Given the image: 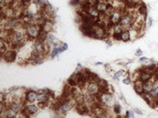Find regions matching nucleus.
Segmentation results:
<instances>
[{"label": "nucleus", "mask_w": 158, "mask_h": 118, "mask_svg": "<svg viewBox=\"0 0 158 118\" xmlns=\"http://www.w3.org/2000/svg\"><path fill=\"white\" fill-rule=\"evenodd\" d=\"M121 41L122 42H129L130 41V31L129 30H124L121 33Z\"/></svg>", "instance_id": "obj_16"}, {"label": "nucleus", "mask_w": 158, "mask_h": 118, "mask_svg": "<svg viewBox=\"0 0 158 118\" xmlns=\"http://www.w3.org/2000/svg\"><path fill=\"white\" fill-rule=\"evenodd\" d=\"M62 47L64 48V50H65V51H66V50H68V48H69L68 44L66 43H62Z\"/></svg>", "instance_id": "obj_29"}, {"label": "nucleus", "mask_w": 158, "mask_h": 118, "mask_svg": "<svg viewBox=\"0 0 158 118\" xmlns=\"http://www.w3.org/2000/svg\"><path fill=\"white\" fill-rule=\"evenodd\" d=\"M145 25L147 28H151L153 25V18L151 17H147L146 18V22H145Z\"/></svg>", "instance_id": "obj_22"}, {"label": "nucleus", "mask_w": 158, "mask_h": 118, "mask_svg": "<svg viewBox=\"0 0 158 118\" xmlns=\"http://www.w3.org/2000/svg\"><path fill=\"white\" fill-rule=\"evenodd\" d=\"M133 111H134V113H135V114H139V115H142V111H141L140 109L134 108V109H133Z\"/></svg>", "instance_id": "obj_27"}, {"label": "nucleus", "mask_w": 158, "mask_h": 118, "mask_svg": "<svg viewBox=\"0 0 158 118\" xmlns=\"http://www.w3.org/2000/svg\"><path fill=\"white\" fill-rule=\"evenodd\" d=\"M139 60H140L141 63H144V62H147V61H148V58L145 57V56H141Z\"/></svg>", "instance_id": "obj_26"}, {"label": "nucleus", "mask_w": 158, "mask_h": 118, "mask_svg": "<svg viewBox=\"0 0 158 118\" xmlns=\"http://www.w3.org/2000/svg\"><path fill=\"white\" fill-rule=\"evenodd\" d=\"M85 91L93 94V95H98L101 91H100V86L98 82L96 81H90L86 85H85Z\"/></svg>", "instance_id": "obj_4"}, {"label": "nucleus", "mask_w": 158, "mask_h": 118, "mask_svg": "<svg viewBox=\"0 0 158 118\" xmlns=\"http://www.w3.org/2000/svg\"><path fill=\"white\" fill-rule=\"evenodd\" d=\"M19 115L21 114L19 113L15 112V111H13L12 109H10L9 107H6V109L4 111V112L2 114H0V117H2V118H16Z\"/></svg>", "instance_id": "obj_7"}, {"label": "nucleus", "mask_w": 158, "mask_h": 118, "mask_svg": "<svg viewBox=\"0 0 158 118\" xmlns=\"http://www.w3.org/2000/svg\"><path fill=\"white\" fill-rule=\"evenodd\" d=\"M117 2H125V0H116Z\"/></svg>", "instance_id": "obj_33"}, {"label": "nucleus", "mask_w": 158, "mask_h": 118, "mask_svg": "<svg viewBox=\"0 0 158 118\" xmlns=\"http://www.w3.org/2000/svg\"><path fill=\"white\" fill-rule=\"evenodd\" d=\"M98 101H99L104 106L107 107H111L114 106V104L116 103L115 98L110 91H104V92H100L97 95Z\"/></svg>", "instance_id": "obj_2"}, {"label": "nucleus", "mask_w": 158, "mask_h": 118, "mask_svg": "<svg viewBox=\"0 0 158 118\" xmlns=\"http://www.w3.org/2000/svg\"><path fill=\"white\" fill-rule=\"evenodd\" d=\"M37 98H38V93L37 90H25V95H24V100L25 102L28 103H34L37 102Z\"/></svg>", "instance_id": "obj_6"}, {"label": "nucleus", "mask_w": 158, "mask_h": 118, "mask_svg": "<svg viewBox=\"0 0 158 118\" xmlns=\"http://www.w3.org/2000/svg\"><path fill=\"white\" fill-rule=\"evenodd\" d=\"M107 6H108V3L103 2V1H99V2L96 4L95 8H96L98 10H99V12L101 13V14H104V13L107 11Z\"/></svg>", "instance_id": "obj_11"}, {"label": "nucleus", "mask_w": 158, "mask_h": 118, "mask_svg": "<svg viewBox=\"0 0 158 118\" xmlns=\"http://www.w3.org/2000/svg\"><path fill=\"white\" fill-rule=\"evenodd\" d=\"M32 1H34V0H32Z\"/></svg>", "instance_id": "obj_36"}, {"label": "nucleus", "mask_w": 158, "mask_h": 118, "mask_svg": "<svg viewBox=\"0 0 158 118\" xmlns=\"http://www.w3.org/2000/svg\"><path fill=\"white\" fill-rule=\"evenodd\" d=\"M50 91L51 90L48 89H39L37 90V93L38 94H49Z\"/></svg>", "instance_id": "obj_21"}, {"label": "nucleus", "mask_w": 158, "mask_h": 118, "mask_svg": "<svg viewBox=\"0 0 158 118\" xmlns=\"http://www.w3.org/2000/svg\"><path fill=\"white\" fill-rule=\"evenodd\" d=\"M122 82L125 85H131V84H132V82H133V80L130 77H124L122 80Z\"/></svg>", "instance_id": "obj_20"}, {"label": "nucleus", "mask_w": 158, "mask_h": 118, "mask_svg": "<svg viewBox=\"0 0 158 118\" xmlns=\"http://www.w3.org/2000/svg\"><path fill=\"white\" fill-rule=\"evenodd\" d=\"M18 1H19V2H21V1H22V0H18Z\"/></svg>", "instance_id": "obj_34"}, {"label": "nucleus", "mask_w": 158, "mask_h": 118, "mask_svg": "<svg viewBox=\"0 0 158 118\" xmlns=\"http://www.w3.org/2000/svg\"><path fill=\"white\" fill-rule=\"evenodd\" d=\"M113 111H114L115 114H119L121 113V106H120V104L116 102V103L114 104V106H113Z\"/></svg>", "instance_id": "obj_19"}, {"label": "nucleus", "mask_w": 158, "mask_h": 118, "mask_svg": "<svg viewBox=\"0 0 158 118\" xmlns=\"http://www.w3.org/2000/svg\"><path fill=\"white\" fill-rule=\"evenodd\" d=\"M125 75H126V71L125 70H118L113 75V78L114 80H119L121 77H124Z\"/></svg>", "instance_id": "obj_18"}, {"label": "nucleus", "mask_w": 158, "mask_h": 118, "mask_svg": "<svg viewBox=\"0 0 158 118\" xmlns=\"http://www.w3.org/2000/svg\"><path fill=\"white\" fill-rule=\"evenodd\" d=\"M138 12H139V14L142 15V16H145L147 17V12H148V9H147V6L144 3H141L140 6L138 8Z\"/></svg>", "instance_id": "obj_15"}, {"label": "nucleus", "mask_w": 158, "mask_h": 118, "mask_svg": "<svg viewBox=\"0 0 158 118\" xmlns=\"http://www.w3.org/2000/svg\"><path fill=\"white\" fill-rule=\"evenodd\" d=\"M99 1H103V2H107V3H109V0H99Z\"/></svg>", "instance_id": "obj_32"}, {"label": "nucleus", "mask_w": 158, "mask_h": 118, "mask_svg": "<svg viewBox=\"0 0 158 118\" xmlns=\"http://www.w3.org/2000/svg\"><path fill=\"white\" fill-rule=\"evenodd\" d=\"M87 14L92 17L93 18H100V15H101V13L99 12V10H98L95 6H91V8L89 9V10L86 12Z\"/></svg>", "instance_id": "obj_10"}, {"label": "nucleus", "mask_w": 158, "mask_h": 118, "mask_svg": "<svg viewBox=\"0 0 158 118\" xmlns=\"http://www.w3.org/2000/svg\"><path fill=\"white\" fill-rule=\"evenodd\" d=\"M125 116L127 118H134V111H127Z\"/></svg>", "instance_id": "obj_23"}, {"label": "nucleus", "mask_w": 158, "mask_h": 118, "mask_svg": "<svg viewBox=\"0 0 158 118\" xmlns=\"http://www.w3.org/2000/svg\"><path fill=\"white\" fill-rule=\"evenodd\" d=\"M154 81H153L152 80L146 81V82H143V90H144V93H150L151 90L153 89L154 86Z\"/></svg>", "instance_id": "obj_13"}, {"label": "nucleus", "mask_w": 158, "mask_h": 118, "mask_svg": "<svg viewBox=\"0 0 158 118\" xmlns=\"http://www.w3.org/2000/svg\"><path fill=\"white\" fill-rule=\"evenodd\" d=\"M142 54H143V52H142L141 49H138V50L136 51V53H135V55H136V56H139V57H141V56L142 55Z\"/></svg>", "instance_id": "obj_25"}, {"label": "nucleus", "mask_w": 158, "mask_h": 118, "mask_svg": "<svg viewBox=\"0 0 158 118\" xmlns=\"http://www.w3.org/2000/svg\"><path fill=\"white\" fill-rule=\"evenodd\" d=\"M133 89L135 90V92L138 95H142L144 93L143 90V82L140 80H137L133 82Z\"/></svg>", "instance_id": "obj_8"}, {"label": "nucleus", "mask_w": 158, "mask_h": 118, "mask_svg": "<svg viewBox=\"0 0 158 118\" xmlns=\"http://www.w3.org/2000/svg\"><path fill=\"white\" fill-rule=\"evenodd\" d=\"M123 15V12L119 11V10H115V12L112 14V16L109 18V21L112 24H117V23H119L120 21V18Z\"/></svg>", "instance_id": "obj_9"}, {"label": "nucleus", "mask_w": 158, "mask_h": 118, "mask_svg": "<svg viewBox=\"0 0 158 118\" xmlns=\"http://www.w3.org/2000/svg\"><path fill=\"white\" fill-rule=\"evenodd\" d=\"M104 69L107 70V72H110L112 70L111 67H110V65L109 64H107V65H104Z\"/></svg>", "instance_id": "obj_28"}, {"label": "nucleus", "mask_w": 158, "mask_h": 118, "mask_svg": "<svg viewBox=\"0 0 158 118\" xmlns=\"http://www.w3.org/2000/svg\"><path fill=\"white\" fill-rule=\"evenodd\" d=\"M24 27L26 31V34H27L30 41L36 40L42 29V27H40L36 22H30L27 24H24Z\"/></svg>", "instance_id": "obj_1"}, {"label": "nucleus", "mask_w": 158, "mask_h": 118, "mask_svg": "<svg viewBox=\"0 0 158 118\" xmlns=\"http://www.w3.org/2000/svg\"><path fill=\"white\" fill-rule=\"evenodd\" d=\"M82 68V65L80 63H78V65H77V70H78V69H81Z\"/></svg>", "instance_id": "obj_30"}, {"label": "nucleus", "mask_w": 158, "mask_h": 118, "mask_svg": "<svg viewBox=\"0 0 158 118\" xmlns=\"http://www.w3.org/2000/svg\"><path fill=\"white\" fill-rule=\"evenodd\" d=\"M87 2L89 3L91 6H95L96 4L99 2V0H87Z\"/></svg>", "instance_id": "obj_24"}, {"label": "nucleus", "mask_w": 158, "mask_h": 118, "mask_svg": "<svg viewBox=\"0 0 158 118\" xmlns=\"http://www.w3.org/2000/svg\"><path fill=\"white\" fill-rule=\"evenodd\" d=\"M157 99H158V96H157Z\"/></svg>", "instance_id": "obj_35"}, {"label": "nucleus", "mask_w": 158, "mask_h": 118, "mask_svg": "<svg viewBox=\"0 0 158 118\" xmlns=\"http://www.w3.org/2000/svg\"><path fill=\"white\" fill-rule=\"evenodd\" d=\"M111 28H112V31H113V34H121L122 31L125 30L120 23L113 24V26H112Z\"/></svg>", "instance_id": "obj_12"}, {"label": "nucleus", "mask_w": 158, "mask_h": 118, "mask_svg": "<svg viewBox=\"0 0 158 118\" xmlns=\"http://www.w3.org/2000/svg\"><path fill=\"white\" fill-rule=\"evenodd\" d=\"M47 35H48V32H47L46 31H44V30L41 29L40 33H39L37 39H38V40L43 41V42H45V41H46V39H47Z\"/></svg>", "instance_id": "obj_17"}, {"label": "nucleus", "mask_w": 158, "mask_h": 118, "mask_svg": "<svg viewBox=\"0 0 158 118\" xmlns=\"http://www.w3.org/2000/svg\"><path fill=\"white\" fill-rule=\"evenodd\" d=\"M39 110H40V107H39L38 104H37V105H35V104H34V103L25 102L24 107H23V109L21 111V114L22 116L30 117V116H32V115L36 114Z\"/></svg>", "instance_id": "obj_3"}, {"label": "nucleus", "mask_w": 158, "mask_h": 118, "mask_svg": "<svg viewBox=\"0 0 158 118\" xmlns=\"http://www.w3.org/2000/svg\"><path fill=\"white\" fill-rule=\"evenodd\" d=\"M18 57V52L16 49H9L6 53L2 55L3 60L6 63H12L16 61V59Z\"/></svg>", "instance_id": "obj_5"}, {"label": "nucleus", "mask_w": 158, "mask_h": 118, "mask_svg": "<svg viewBox=\"0 0 158 118\" xmlns=\"http://www.w3.org/2000/svg\"><path fill=\"white\" fill-rule=\"evenodd\" d=\"M42 29L46 31L47 32H50L53 29H54V23L52 22V19H47V21L44 22V24L43 25Z\"/></svg>", "instance_id": "obj_14"}, {"label": "nucleus", "mask_w": 158, "mask_h": 118, "mask_svg": "<svg viewBox=\"0 0 158 118\" xmlns=\"http://www.w3.org/2000/svg\"><path fill=\"white\" fill-rule=\"evenodd\" d=\"M103 65V63H101V62H96L95 63V65Z\"/></svg>", "instance_id": "obj_31"}]
</instances>
